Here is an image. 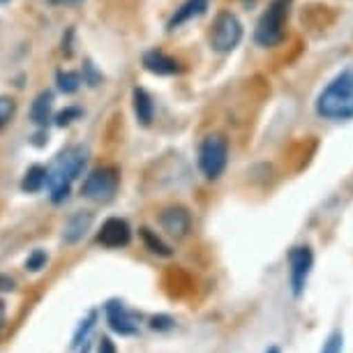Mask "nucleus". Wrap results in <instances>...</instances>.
Segmentation results:
<instances>
[{"mask_svg": "<svg viewBox=\"0 0 353 353\" xmlns=\"http://www.w3.org/2000/svg\"><path fill=\"white\" fill-rule=\"evenodd\" d=\"M92 212L90 210H79L74 212L68 222H65V229H63V241L68 245H77L79 241H83V236L90 231L92 226Z\"/></svg>", "mask_w": 353, "mask_h": 353, "instance_id": "12", "label": "nucleus"}, {"mask_svg": "<svg viewBox=\"0 0 353 353\" xmlns=\"http://www.w3.org/2000/svg\"><path fill=\"white\" fill-rule=\"evenodd\" d=\"M293 0H270L268 10L263 12L261 19L256 23L254 39L259 46H277L286 35V21H289V12H291Z\"/></svg>", "mask_w": 353, "mask_h": 353, "instance_id": "3", "label": "nucleus"}, {"mask_svg": "<svg viewBox=\"0 0 353 353\" xmlns=\"http://www.w3.org/2000/svg\"><path fill=\"white\" fill-rule=\"evenodd\" d=\"M95 321H97V312L92 310L90 314L81 321V325L77 328V332H74V342H72V349H79V346H81L83 342H88V332L92 330V325H95Z\"/></svg>", "mask_w": 353, "mask_h": 353, "instance_id": "19", "label": "nucleus"}, {"mask_svg": "<svg viewBox=\"0 0 353 353\" xmlns=\"http://www.w3.org/2000/svg\"><path fill=\"white\" fill-rule=\"evenodd\" d=\"M90 351V344L88 342H83V349H81V353H88Z\"/></svg>", "mask_w": 353, "mask_h": 353, "instance_id": "30", "label": "nucleus"}, {"mask_svg": "<svg viewBox=\"0 0 353 353\" xmlns=\"http://www.w3.org/2000/svg\"><path fill=\"white\" fill-rule=\"evenodd\" d=\"M150 328L155 332H169L176 328V321L169 314H155L150 319Z\"/></svg>", "mask_w": 353, "mask_h": 353, "instance_id": "24", "label": "nucleus"}, {"mask_svg": "<svg viewBox=\"0 0 353 353\" xmlns=\"http://www.w3.org/2000/svg\"><path fill=\"white\" fill-rule=\"evenodd\" d=\"M104 312H106V321H109V328L113 332H118V335H123V337L137 335V332H139V325L134 323V316L130 314L128 307H125L123 303L109 301V303H106Z\"/></svg>", "mask_w": 353, "mask_h": 353, "instance_id": "10", "label": "nucleus"}, {"mask_svg": "<svg viewBox=\"0 0 353 353\" xmlns=\"http://www.w3.org/2000/svg\"><path fill=\"white\" fill-rule=\"evenodd\" d=\"M344 351V335L342 330H332L323 342L321 353H342Z\"/></svg>", "mask_w": 353, "mask_h": 353, "instance_id": "21", "label": "nucleus"}, {"mask_svg": "<svg viewBox=\"0 0 353 353\" xmlns=\"http://www.w3.org/2000/svg\"><path fill=\"white\" fill-rule=\"evenodd\" d=\"M243 39V23L233 12L222 10L212 21L210 28V46L217 53H231Z\"/></svg>", "mask_w": 353, "mask_h": 353, "instance_id": "5", "label": "nucleus"}, {"mask_svg": "<svg viewBox=\"0 0 353 353\" xmlns=\"http://www.w3.org/2000/svg\"><path fill=\"white\" fill-rule=\"evenodd\" d=\"M205 10H208V0H185L181 8L176 10V14L169 19V26H166V28L169 30L181 28L183 23H188V21H192V19L205 14Z\"/></svg>", "mask_w": 353, "mask_h": 353, "instance_id": "13", "label": "nucleus"}, {"mask_svg": "<svg viewBox=\"0 0 353 353\" xmlns=\"http://www.w3.org/2000/svg\"><path fill=\"white\" fill-rule=\"evenodd\" d=\"M51 3H56V5H79V3H83V0H51Z\"/></svg>", "mask_w": 353, "mask_h": 353, "instance_id": "27", "label": "nucleus"}, {"mask_svg": "<svg viewBox=\"0 0 353 353\" xmlns=\"http://www.w3.org/2000/svg\"><path fill=\"white\" fill-rule=\"evenodd\" d=\"M139 236H141L143 245L152 252V254H157V256H171L173 254V250L169 248V245H166L155 231L148 229V226H141V229H139Z\"/></svg>", "mask_w": 353, "mask_h": 353, "instance_id": "17", "label": "nucleus"}, {"mask_svg": "<svg viewBox=\"0 0 353 353\" xmlns=\"http://www.w3.org/2000/svg\"><path fill=\"white\" fill-rule=\"evenodd\" d=\"M159 224H162V229L169 233L171 238L181 241V238L188 236V231L192 226V215L185 205H169V208H164L159 212Z\"/></svg>", "mask_w": 353, "mask_h": 353, "instance_id": "8", "label": "nucleus"}, {"mask_svg": "<svg viewBox=\"0 0 353 353\" xmlns=\"http://www.w3.org/2000/svg\"><path fill=\"white\" fill-rule=\"evenodd\" d=\"M44 185H46V169L35 164L26 171L23 181H21V190L26 192V194H37L39 190H44Z\"/></svg>", "mask_w": 353, "mask_h": 353, "instance_id": "16", "label": "nucleus"}, {"mask_svg": "<svg viewBox=\"0 0 353 353\" xmlns=\"http://www.w3.org/2000/svg\"><path fill=\"white\" fill-rule=\"evenodd\" d=\"M289 282H291V293L293 298H303L305 289H307V279L310 272L314 268V252L307 245H301V248H293L289 252Z\"/></svg>", "mask_w": 353, "mask_h": 353, "instance_id": "7", "label": "nucleus"}, {"mask_svg": "<svg viewBox=\"0 0 353 353\" xmlns=\"http://www.w3.org/2000/svg\"><path fill=\"white\" fill-rule=\"evenodd\" d=\"M118 183H121V176L113 166H99V169L90 171V176L83 181L81 194L90 201H111L113 194L118 192Z\"/></svg>", "mask_w": 353, "mask_h": 353, "instance_id": "6", "label": "nucleus"}, {"mask_svg": "<svg viewBox=\"0 0 353 353\" xmlns=\"http://www.w3.org/2000/svg\"><path fill=\"white\" fill-rule=\"evenodd\" d=\"M0 3H10V0H0Z\"/></svg>", "mask_w": 353, "mask_h": 353, "instance_id": "31", "label": "nucleus"}, {"mask_svg": "<svg viewBox=\"0 0 353 353\" xmlns=\"http://www.w3.org/2000/svg\"><path fill=\"white\" fill-rule=\"evenodd\" d=\"M46 261H49V256H46L44 250H35L30 252L28 259H26V270L30 272H39L42 268H46Z\"/></svg>", "mask_w": 353, "mask_h": 353, "instance_id": "22", "label": "nucleus"}, {"mask_svg": "<svg viewBox=\"0 0 353 353\" xmlns=\"http://www.w3.org/2000/svg\"><path fill=\"white\" fill-rule=\"evenodd\" d=\"M51 109H53V92L51 90H42L35 97V102L30 106V118L37 128H44L46 123L51 121Z\"/></svg>", "mask_w": 353, "mask_h": 353, "instance_id": "15", "label": "nucleus"}, {"mask_svg": "<svg viewBox=\"0 0 353 353\" xmlns=\"http://www.w3.org/2000/svg\"><path fill=\"white\" fill-rule=\"evenodd\" d=\"M97 353H118V351H116V344H113L109 337H102V339H99Z\"/></svg>", "mask_w": 353, "mask_h": 353, "instance_id": "25", "label": "nucleus"}, {"mask_svg": "<svg viewBox=\"0 0 353 353\" xmlns=\"http://www.w3.org/2000/svg\"><path fill=\"white\" fill-rule=\"evenodd\" d=\"M14 113H17V102H14V99L0 95V130H3L5 125L12 123Z\"/></svg>", "mask_w": 353, "mask_h": 353, "instance_id": "20", "label": "nucleus"}, {"mask_svg": "<svg viewBox=\"0 0 353 353\" xmlns=\"http://www.w3.org/2000/svg\"><path fill=\"white\" fill-rule=\"evenodd\" d=\"M83 116V111L79 109V106H68L65 111H61L56 116V125L58 128H68V125H72L74 121H79V118Z\"/></svg>", "mask_w": 353, "mask_h": 353, "instance_id": "23", "label": "nucleus"}, {"mask_svg": "<svg viewBox=\"0 0 353 353\" xmlns=\"http://www.w3.org/2000/svg\"><path fill=\"white\" fill-rule=\"evenodd\" d=\"M265 353H282V349H279V346L272 344V346H268V349H265Z\"/></svg>", "mask_w": 353, "mask_h": 353, "instance_id": "29", "label": "nucleus"}, {"mask_svg": "<svg viewBox=\"0 0 353 353\" xmlns=\"http://www.w3.org/2000/svg\"><path fill=\"white\" fill-rule=\"evenodd\" d=\"M316 113L325 121L353 118V70H344L321 90L316 99Z\"/></svg>", "mask_w": 353, "mask_h": 353, "instance_id": "2", "label": "nucleus"}, {"mask_svg": "<svg viewBox=\"0 0 353 353\" xmlns=\"http://www.w3.org/2000/svg\"><path fill=\"white\" fill-rule=\"evenodd\" d=\"M3 323H5V303L0 301V332H3Z\"/></svg>", "mask_w": 353, "mask_h": 353, "instance_id": "28", "label": "nucleus"}, {"mask_svg": "<svg viewBox=\"0 0 353 353\" xmlns=\"http://www.w3.org/2000/svg\"><path fill=\"white\" fill-rule=\"evenodd\" d=\"M85 72H88V81H90V85H97V83H99V77L95 74V70H92V65H90V63L85 65Z\"/></svg>", "mask_w": 353, "mask_h": 353, "instance_id": "26", "label": "nucleus"}, {"mask_svg": "<svg viewBox=\"0 0 353 353\" xmlns=\"http://www.w3.org/2000/svg\"><path fill=\"white\" fill-rule=\"evenodd\" d=\"M85 162H88V148H83V145H70V148H65L56 157L51 169H46V185L51 190L53 203H63L70 196L72 183L83 173Z\"/></svg>", "mask_w": 353, "mask_h": 353, "instance_id": "1", "label": "nucleus"}, {"mask_svg": "<svg viewBox=\"0 0 353 353\" xmlns=\"http://www.w3.org/2000/svg\"><path fill=\"white\" fill-rule=\"evenodd\" d=\"M229 162V141L222 134H208L199 145V169L208 181H217Z\"/></svg>", "mask_w": 353, "mask_h": 353, "instance_id": "4", "label": "nucleus"}, {"mask_svg": "<svg viewBox=\"0 0 353 353\" xmlns=\"http://www.w3.org/2000/svg\"><path fill=\"white\" fill-rule=\"evenodd\" d=\"M130 241H132V229L121 217H109L97 233V243L111 250L125 248V245H130Z\"/></svg>", "mask_w": 353, "mask_h": 353, "instance_id": "9", "label": "nucleus"}, {"mask_svg": "<svg viewBox=\"0 0 353 353\" xmlns=\"http://www.w3.org/2000/svg\"><path fill=\"white\" fill-rule=\"evenodd\" d=\"M143 68L157 77H171V74H181L183 72V65L178 63L176 58L166 56L164 51H157V49L143 53Z\"/></svg>", "mask_w": 353, "mask_h": 353, "instance_id": "11", "label": "nucleus"}, {"mask_svg": "<svg viewBox=\"0 0 353 353\" xmlns=\"http://www.w3.org/2000/svg\"><path fill=\"white\" fill-rule=\"evenodd\" d=\"M132 99H134L137 121L141 123L143 128H148V125L152 123V118H155V104H152V97L148 95V90L134 88V92H132Z\"/></svg>", "mask_w": 353, "mask_h": 353, "instance_id": "14", "label": "nucleus"}, {"mask_svg": "<svg viewBox=\"0 0 353 353\" xmlns=\"http://www.w3.org/2000/svg\"><path fill=\"white\" fill-rule=\"evenodd\" d=\"M56 83L65 95H72V92H77L79 88H81V74H79V72L61 70L56 74Z\"/></svg>", "mask_w": 353, "mask_h": 353, "instance_id": "18", "label": "nucleus"}]
</instances>
